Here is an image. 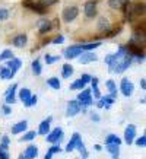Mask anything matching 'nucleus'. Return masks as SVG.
<instances>
[{
  "mask_svg": "<svg viewBox=\"0 0 146 159\" xmlns=\"http://www.w3.org/2000/svg\"><path fill=\"white\" fill-rule=\"evenodd\" d=\"M76 101L80 104L82 111H85V108H88V107H91L94 104V98H92V95H91V91H89V89H82V92L78 95V99H76Z\"/></svg>",
  "mask_w": 146,
  "mask_h": 159,
  "instance_id": "f257e3e1",
  "label": "nucleus"
},
{
  "mask_svg": "<svg viewBox=\"0 0 146 159\" xmlns=\"http://www.w3.org/2000/svg\"><path fill=\"white\" fill-rule=\"evenodd\" d=\"M131 63H133V56L129 54V56H126L124 58L116 61V66H114V70H112V72L114 73H123L124 70H127V69L130 67Z\"/></svg>",
  "mask_w": 146,
  "mask_h": 159,
  "instance_id": "f03ea898",
  "label": "nucleus"
},
{
  "mask_svg": "<svg viewBox=\"0 0 146 159\" xmlns=\"http://www.w3.org/2000/svg\"><path fill=\"white\" fill-rule=\"evenodd\" d=\"M63 129H60V127H56L53 131H50L48 134H47V142L48 143H53V145H58L62 139H63Z\"/></svg>",
  "mask_w": 146,
  "mask_h": 159,
  "instance_id": "7ed1b4c3",
  "label": "nucleus"
},
{
  "mask_svg": "<svg viewBox=\"0 0 146 159\" xmlns=\"http://www.w3.org/2000/svg\"><path fill=\"white\" fill-rule=\"evenodd\" d=\"M120 91L124 97H131L133 92H135V85L131 83V80H129L127 77H123L121 79V83H120Z\"/></svg>",
  "mask_w": 146,
  "mask_h": 159,
  "instance_id": "20e7f679",
  "label": "nucleus"
},
{
  "mask_svg": "<svg viewBox=\"0 0 146 159\" xmlns=\"http://www.w3.org/2000/svg\"><path fill=\"white\" fill-rule=\"evenodd\" d=\"M80 111H82V108H80V104H79L76 99H73V101H69L67 102V107H66V116H67V117L78 116Z\"/></svg>",
  "mask_w": 146,
  "mask_h": 159,
  "instance_id": "39448f33",
  "label": "nucleus"
},
{
  "mask_svg": "<svg viewBox=\"0 0 146 159\" xmlns=\"http://www.w3.org/2000/svg\"><path fill=\"white\" fill-rule=\"evenodd\" d=\"M78 13H79V10L76 6H69V7H66L63 10V20L64 22H72V20L76 19Z\"/></svg>",
  "mask_w": 146,
  "mask_h": 159,
  "instance_id": "423d86ee",
  "label": "nucleus"
},
{
  "mask_svg": "<svg viewBox=\"0 0 146 159\" xmlns=\"http://www.w3.org/2000/svg\"><path fill=\"white\" fill-rule=\"evenodd\" d=\"M98 60V56L92 51H83L80 56H79V63L80 64H89V63H94Z\"/></svg>",
  "mask_w": 146,
  "mask_h": 159,
  "instance_id": "0eeeda50",
  "label": "nucleus"
},
{
  "mask_svg": "<svg viewBox=\"0 0 146 159\" xmlns=\"http://www.w3.org/2000/svg\"><path fill=\"white\" fill-rule=\"evenodd\" d=\"M82 54V50H80V45H70L64 50V57L72 60V58H76Z\"/></svg>",
  "mask_w": 146,
  "mask_h": 159,
  "instance_id": "6e6552de",
  "label": "nucleus"
},
{
  "mask_svg": "<svg viewBox=\"0 0 146 159\" xmlns=\"http://www.w3.org/2000/svg\"><path fill=\"white\" fill-rule=\"evenodd\" d=\"M135 137H136V127L133 124H129L126 127V130H124V142L127 145H131Z\"/></svg>",
  "mask_w": 146,
  "mask_h": 159,
  "instance_id": "1a4fd4ad",
  "label": "nucleus"
},
{
  "mask_svg": "<svg viewBox=\"0 0 146 159\" xmlns=\"http://www.w3.org/2000/svg\"><path fill=\"white\" fill-rule=\"evenodd\" d=\"M16 89H18V83H13V85L6 91V93H5L6 105H10V104H15V102H16V98H15V92H16Z\"/></svg>",
  "mask_w": 146,
  "mask_h": 159,
  "instance_id": "9d476101",
  "label": "nucleus"
},
{
  "mask_svg": "<svg viewBox=\"0 0 146 159\" xmlns=\"http://www.w3.org/2000/svg\"><path fill=\"white\" fill-rule=\"evenodd\" d=\"M53 121V117L50 116V117H47L45 120L39 124V127H38V133L37 134H41V136H47L50 133V123Z\"/></svg>",
  "mask_w": 146,
  "mask_h": 159,
  "instance_id": "9b49d317",
  "label": "nucleus"
},
{
  "mask_svg": "<svg viewBox=\"0 0 146 159\" xmlns=\"http://www.w3.org/2000/svg\"><path fill=\"white\" fill-rule=\"evenodd\" d=\"M6 64H7L6 67L9 69V70L13 73V75L18 72L21 67H22V61H21V58H15V57L10 58V60H7V63H6Z\"/></svg>",
  "mask_w": 146,
  "mask_h": 159,
  "instance_id": "f8f14e48",
  "label": "nucleus"
},
{
  "mask_svg": "<svg viewBox=\"0 0 146 159\" xmlns=\"http://www.w3.org/2000/svg\"><path fill=\"white\" fill-rule=\"evenodd\" d=\"M28 127V121L22 120L19 123H16L15 125H12V134H19V133H24Z\"/></svg>",
  "mask_w": 146,
  "mask_h": 159,
  "instance_id": "ddd939ff",
  "label": "nucleus"
},
{
  "mask_svg": "<svg viewBox=\"0 0 146 159\" xmlns=\"http://www.w3.org/2000/svg\"><path fill=\"white\" fill-rule=\"evenodd\" d=\"M79 140H82L80 139V136H79V133H73L72 139L69 140L67 146H66V152H73V150L76 149V145H78Z\"/></svg>",
  "mask_w": 146,
  "mask_h": 159,
  "instance_id": "4468645a",
  "label": "nucleus"
},
{
  "mask_svg": "<svg viewBox=\"0 0 146 159\" xmlns=\"http://www.w3.org/2000/svg\"><path fill=\"white\" fill-rule=\"evenodd\" d=\"M24 156L26 159H35L37 156H38V148L34 145H29L26 149H25L24 152Z\"/></svg>",
  "mask_w": 146,
  "mask_h": 159,
  "instance_id": "2eb2a0df",
  "label": "nucleus"
},
{
  "mask_svg": "<svg viewBox=\"0 0 146 159\" xmlns=\"http://www.w3.org/2000/svg\"><path fill=\"white\" fill-rule=\"evenodd\" d=\"M97 28L102 32H105V31H110L111 28V24H110V20L105 18V16H101L99 19H98V24H97Z\"/></svg>",
  "mask_w": 146,
  "mask_h": 159,
  "instance_id": "dca6fc26",
  "label": "nucleus"
},
{
  "mask_svg": "<svg viewBox=\"0 0 146 159\" xmlns=\"http://www.w3.org/2000/svg\"><path fill=\"white\" fill-rule=\"evenodd\" d=\"M105 149L111 153L112 159H118L120 158V146L118 145H111V143H105Z\"/></svg>",
  "mask_w": 146,
  "mask_h": 159,
  "instance_id": "f3484780",
  "label": "nucleus"
},
{
  "mask_svg": "<svg viewBox=\"0 0 146 159\" xmlns=\"http://www.w3.org/2000/svg\"><path fill=\"white\" fill-rule=\"evenodd\" d=\"M85 15L88 18H94L97 15V5H95V2H88L85 5Z\"/></svg>",
  "mask_w": 146,
  "mask_h": 159,
  "instance_id": "a211bd4d",
  "label": "nucleus"
},
{
  "mask_svg": "<svg viewBox=\"0 0 146 159\" xmlns=\"http://www.w3.org/2000/svg\"><path fill=\"white\" fill-rule=\"evenodd\" d=\"M26 41H28V38H26V35L25 34H21V35H16L13 39H12V43H13L15 47H25L26 45Z\"/></svg>",
  "mask_w": 146,
  "mask_h": 159,
  "instance_id": "6ab92c4d",
  "label": "nucleus"
},
{
  "mask_svg": "<svg viewBox=\"0 0 146 159\" xmlns=\"http://www.w3.org/2000/svg\"><path fill=\"white\" fill-rule=\"evenodd\" d=\"M38 28L41 34H45V32H48L50 29H51V22L48 19H41L38 22Z\"/></svg>",
  "mask_w": 146,
  "mask_h": 159,
  "instance_id": "aec40b11",
  "label": "nucleus"
},
{
  "mask_svg": "<svg viewBox=\"0 0 146 159\" xmlns=\"http://www.w3.org/2000/svg\"><path fill=\"white\" fill-rule=\"evenodd\" d=\"M91 83H92V91H94V99H101V92H99V88H98V79L97 77H92L91 79Z\"/></svg>",
  "mask_w": 146,
  "mask_h": 159,
  "instance_id": "412c9836",
  "label": "nucleus"
},
{
  "mask_svg": "<svg viewBox=\"0 0 146 159\" xmlns=\"http://www.w3.org/2000/svg\"><path fill=\"white\" fill-rule=\"evenodd\" d=\"M31 97H32V93H31V91H29V89H26V88H22V89L19 91V99L24 102V104H26V102L29 101V98H31Z\"/></svg>",
  "mask_w": 146,
  "mask_h": 159,
  "instance_id": "4be33fe9",
  "label": "nucleus"
},
{
  "mask_svg": "<svg viewBox=\"0 0 146 159\" xmlns=\"http://www.w3.org/2000/svg\"><path fill=\"white\" fill-rule=\"evenodd\" d=\"M15 75L10 72L7 67H0V79H3V80H10Z\"/></svg>",
  "mask_w": 146,
  "mask_h": 159,
  "instance_id": "5701e85b",
  "label": "nucleus"
},
{
  "mask_svg": "<svg viewBox=\"0 0 146 159\" xmlns=\"http://www.w3.org/2000/svg\"><path fill=\"white\" fill-rule=\"evenodd\" d=\"M72 75H73L72 64H63V69H62V76H63V79H69Z\"/></svg>",
  "mask_w": 146,
  "mask_h": 159,
  "instance_id": "b1692460",
  "label": "nucleus"
},
{
  "mask_svg": "<svg viewBox=\"0 0 146 159\" xmlns=\"http://www.w3.org/2000/svg\"><path fill=\"white\" fill-rule=\"evenodd\" d=\"M105 143H111V145H121V139L116 134H108L107 139H105Z\"/></svg>",
  "mask_w": 146,
  "mask_h": 159,
  "instance_id": "393cba45",
  "label": "nucleus"
},
{
  "mask_svg": "<svg viewBox=\"0 0 146 159\" xmlns=\"http://www.w3.org/2000/svg\"><path fill=\"white\" fill-rule=\"evenodd\" d=\"M31 67H32V72H34L35 76H39V75H41V70H43V69H41V63H39L38 58H35L34 61H32Z\"/></svg>",
  "mask_w": 146,
  "mask_h": 159,
  "instance_id": "a878e982",
  "label": "nucleus"
},
{
  "mask_svg": "<svg viewBox=\"0 0 146 159\" xmlns=\"http://www.w3.org/2000/svg\"><path fill=\"white\" fill-rule=\"evenodd\" d=\"M101 45V43H91V44H80V50L83 51H91V50H95Z\"/></svg>",
  "mask_w": 146,
  "mask_h": 159,
  "instance_id": "bb28decb",
  "label": "nucleus"
},
{
  "mask_svg": "<svg viewBox=\"0 0 146 159\" xmlns=\"http://www.w3.org/2000/svg\"><path fill=\"white\" fill-rule=\"evenodd\" d=\"M47 85L50 88H53V89H60L62 88V83H60V80H58L57 77H50L48 80H47Z\"/></svg>",
  "mask_w": 146,
  "mask_h": 159,
  "instance_id": "cd10ccee",
  "label": "nucleus"
},
{
  "mask_svg": "<svg viewBox=\"0 0 146 159\" xmlns=\"http://www.w3.org/2000/svg\"><path fill=\"white\" fill-rule=\"evenodd\" d=\"M76 149L79 150V153L82 155L83 159L88 158V150H86V148H85V145H83L82 140H79V142H78V145H76Z\"/></svg>",
  "mask_w": 146,
  "mask_h": 159,
  "instance_id": "c85d7f7f",
  "label": "nucleus"
},
{
  "mask_svg": "<svg viewBox=\"0 0 146 159\" xmlns=\"http://www.w3.org/2000/svg\"><path fill=\"white\" fill-rule=\"evenodd\" d=\"M105 63H107V66H108V70H110V72H112V70H114V66H116L114 56H112V54H108V56H105Z\"/></svg>",
  "mask_w": 146,
  "mask_h": 159,
  "instance_id": "c756f323",
  "label": "nucleus"
},
{
  "mask_svg": "<svg viewBox=\"0 0 146 159\" xmlns=\"http://www.w3.org/2000/svg\"><path fill=\"white\" fill-rule=\"evenodd\" d=\"M70 89H73V91H82V89H85V83H83L80 79H78V80H75V82L70 85Z\"/></svg>",
  "mask_w": 146,
  "mask_h": 159,
  "instance_id": "7c9ffc66",
  "label": "nucleus"
},
{
  "mask_svg": "<svg viewBox=\"0 0 146 159\" xmlns=\"http://www.w3.org/2000/svg\"><path fill=\"white\" fill-rule=\"evenodd\" d=\"M35 136H37V133H35V131H28V133H25V134L21 137L19 142H31V140L35 139Z\"/></svg>",
  "mask_w": 146,
  "mask_h": 159,
  "instance_id": "2f4dec72",
  "label": "nucleus"
},
{
  "mask_svg": "<svg viewBox=\"0 0 146 159\" xmlns=\"http://www.w3.org/2000/svg\"><path fill=\"white\" fill-rule=\"evenodd\" d=\"M10 58H13V53H12L10 50H5L3 53L0 54V61H5V60H10Z\"/></svg>",
  "mask_w": 146,
  "mask_h": 159,
  "instance_id": "473e14b6",
  "label": "nucleus"
},
{
  "mask_svg": "<svg viewBox=\"0 0 146 159\" xmlns=\"http://www.w3.org/2000/svg\"><path fill=\"white\" fill-rule=\"evenodd\" d=\"M44 60H45V63H47V64H53V63H56V61H58V60H60V56H50V54H45Z\"/></svg>",
  "mask_w": 146,
  "mask_h": 159,
  "instance_id": "72a5a7b5",
  "label": "nucleus"
},
{
  "mask_svg": "<svg viewBox=\"0 0 146 159\" xmlns=\"http://www.w3.org/2000/svg\"><path fill=\"white\" fill-rule=\"evenodd\" d=\"M105 85H107V89L110 91V93H117V86H116V82H114V80L110 79V80H107Z\"/></svg>",
  "mask_w": 146,
  "mask_h": 159,
  "instance_id": "f704fd0d",
  "label": "nucleus"
},
{
  "mask_svg": "<svg viewBox=\"0 0 146 159\" xmlns=\"http://www.w3.org/2000/svg\"><path fill=\"white\" fill-rule=\"evenodd\" d=\"M9 145H10V140H9V137H7V136H3V137H2V142H0V149H5V150H7V148H9Z\"/></svg>",
  "mask_w": 146,
  "mask_h": 159,
  "instance_id": "c9c22d12",
  "label": "nucleus"
},
{
  "mask_svg": "<svg viewBox=\"0 0 146 159\" xmlns=\"http://www.w3.org/2000/svg\"><path fill=\"white\" fill-rule=\"evenodd\" d=\"M108 5L111 6L112 9H118V7H121L123 6V2L121 0H110V2H108Z\"/></svg>",
  "mask_w": 146,
  "mask_h": 159,
  "instance_id": "e433bc0d",
  "label": "nucleus"
},
{
  "mask_svg": "<svg viewBox=\"0 0 146 159\" xmlns=\"http://www.w3.org/2000/svg\"><path fill=\"white\" fill-rule=\"evenodd\" d=\"M136 146H139V148H145L146 146V136L142 134L139 139L136 140Z\"/></svg>",
  "mask_w": 146,
  "mask_h": 159,
  "instance_id": "4c0bfd02",
  "label": "nucleus"
},
{
  "mask_svg": "<svg viewBox=\"0 0 146 159\" xmlns=\"http://www.w3.org/2000/svg\"><path fill=\"white\" fill-rule=\"evenodd\" d=\"M9 18V10L7 9H0V22H3Z\"/></svg>",
  "mask_w": 146,
  "mask_h": 159,
  "instance_id": "58836bf2",
  "label": "nucleus"
},
{
  "mask_svg": "<svg viewBox=\"0 0 146 159\" xmlns=\"http://www.w3.org/2000/svg\"><path fill=\"white\" fill-rule=\"evenodd\" d=\"M37 102H38V97H37V95H32V97L29 98V101L25 104V107H32V105H35Z\"/></svg>",
  "mask_w": 146,
  "mask_h": 159,
  "instance_id": "ea45409f",
  "label": "nucleus"
},
{
  "mask_svg": "<svg viewBox=\"0 0 146 159\" xmlns=\"http://www.w3.org/2000/svg\"><path fill=\"white\" fill-rule=\"evenodd\" d=\"M56 3H57V0H39V5L44 6V7L51 6V5H56Z\"/></svg>",
  "mask_w": 146,
  "mask_h": 159,
  "instance_id": "a19ab883",
  "label": "nucleus"
},
{
  "mask_svg": "<svg viewBox=\"0 0 146 159\" xmlns=\"http://www.w3.org/2000/svg\"><path fill=\"white\" fill-rule=\"evenodd\" d=\"M48 152H50L51 155H54V153H60V152H62V148H60L58 145H53V146H51V148L48 149Z\"/></svg>",
  "mask_w": 146,
  "mask_h": 159,
  "instance_id": "79ce46f5",
  "label": "nucleus"
},
{
  "mask_svg": "<svg viewBox=\"0 0 146 159\" xmlns=\"http://www.w3.org/2000/svg\"><path fill=\"white\" fill-rule=\"evenodd\" d=\"M32 9H34L35 12H38V13H44V10H45V7H44V6H41L39 3H37V5L32 6Z\"/></svg>",
  "mask_w": 146,
  "mask_h": 159,
  "instance_id": "37998d69",
  "label": "nucleus"
},
{
  "mask_svg": "<svg viewBox=\"0 0 146 159\" xmlns=\"http://www.w3.org/2000/svg\"><path fill=\"white\" fill-rule=\"evenodd\" d=\"M2 111H3V114H5V116H10V114H12V108H10L9 105H3L2 107Z\"/></svg>",
  "mask_w": 146,
  "mask_h": 159,
  "instance_id": "c03bdc74",
  "label": "nucleus"
},
{
  "mask_svg": "<svg viewBox=\"0 0 146 159\" xmlns=\"http://www.w3.org/2000/svg\"><path fill=\"white\" fill-rule=\"evenodd\" d=\"M64 43V37L63 35H58V37H56V38L51 41V44H63Z\"/></svg>",
  "mask_w": 146,
  "mask_h": 159,
  "instance_id": "a18cd8bd",
  "label": "nucleus"
},
{
  "mask_svg": "<svg viewBox=\"0 0 146 159\" xmlns=\"http://www.w3.org/2000/svg\"><path fill=\"white\" fill-rule=\"evenodd\" d=\"M91 79H92V77L89 76L88 73H83V75H82V77H80V80H82V82L85 83V85H86V83H89V82H91Z\"/></svg>",
  "mask_w": 146,
  "mask_h": 159,
  "instance_id": "49530a36",
  "label": "nucleus"
},
{
  "mask_svg": "<svg viewBox=\"0 0 146 159\" xmlns=\"http://www.w3.org/2000/svg\"><path fill=\"white\" fill-rule=\"evenodd\" d=\"M135 10H136V13H143V10H145L143 3H137V5L135 6Z\"/></svg>",
  "mask_w": 146,
  "mask_h": 159,
  "instance_id": "de8ad7c7",
  "label": "nucleus"
},
{
  "mask_svg": "<svg viewBox=\"0 0 146 159\" xmlns=\"http://www.w3.org/2000/svg\"><path fill=\"white\" fill-rule=\"evenodd\" d=\"M0 159H9V153H7V150L0 149Z\"/></svg>",
  "mask_w": 146,
  "mask_h": 159,
  "instance_id": "09e8293b",
  "label": "nucleus"
},
{
  "mask_svg": "<svg viewBox=\"0 0 146 159\" xmlns=\"http://www.w3.org/2000/svg\"><path fill=\"white\" fill-rule=\"evenodd\" d=\"M91 120L95 121V123H99V120H101V118H99V116H98L97 112H92V114H91Z\"/></svg>",
  "mask_w": 146,
  "mask_h": 159,
  "instance_id": "8fccbe9b",
  "label": "nucleus"
},
{
  "mask_svg": "<svg viewBox=\"0 0 146 159\" xmlns=\"http://www.w3.org/2000/svg\"><path fill=\"white\" fill-rule=\"evenodd\" d=\"M140 88L142 89H146V79L143 77V79H140Z\"/></svg>",
  "mask_w": 146,
  "mask_h": 159,
  "instance_id": "3c124183",
  "label": "nucleus"
},
{
  "mask_svg": "<svg viewBox=\"0 0 146 159\" xmlns=\"http://www.w3.org/2000/svg\"><path fill=\"white\" fill-rule=\"evenodd\" d=\"M53 158V155L50 153V152H47V153H45V156H44V159H51Z\"/></svg>",
  "mask_w": 146,
  "mask_h": 159,
  "instance_id": "603ef678",
  "label": "nucleus"
},
{
  "mask_svg": "<svg viewBox=\"0 0 146 159\" xmlns=\"http://www.w3.org/2000/svg\"><path fill=\"white\" fill-rule=\"evenodd\" d=\"M18 159H26V158L24 156V153H21V155H19V158H18Z\"/></svg>",
  "mask_w": 146,
  "mask_h": 159,
  "instance_id": "864d4df0",
  "label": "nucleus"
}]
</instances>
